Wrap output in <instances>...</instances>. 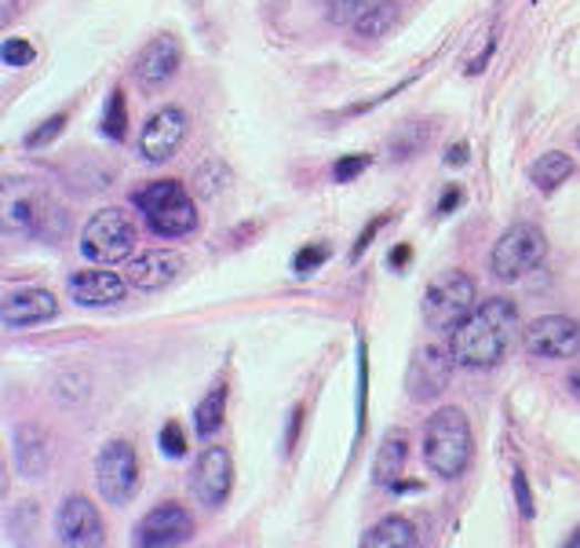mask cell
Here are the masks:
<instances>
[{
    "label": "cell",
    "mask_w": 580,
    "mask_h": 548,
    "mask_svg": "<svg viewBox=\"0 0 580 548\" xmlns=\"http://www.w3.org/2000/svg\"><path fill=\"white\" fill-rule=\"evenodd\" d=\"M519 329V307L503 296L478 304L468 322L449 333V355L464 369H493L508 358Z\"/></svg>",
    "instance_id": "6da1fadb"
},
{
    "label": "cell",
    "mask_w": 580,
    "mask_h": 548,
    "mask_svg": "<svg viewBox=\"0 0 580 548\" xmlns=\"http://www.w3.org/2000/svg\"><path fill=\"white\" fill-rule=\"evenodd\" d=\"M475 454L471 425L457 406H446L424 428V465L442 479H457L468 471Z\"/></svg>",
    "instance_id": "7a4b0ae2"
},
{
    "label": "cell",
    "mask_w": 580,
    "mask_h": 548,
    "mask_svg": "<svg viewBox=\"0 0 580 548\" xmlns=\"http://www.w3.org/2000/svg\"><path fill=\"white\" fill-rule=\"evenodd\" d=\"M132 205L143 213L146 227L154 231L157 239H183V234H191L197 227L194 197L175 180H157L143 186V191H135Z\"/></svg>",
    "instance_id": "3957f363"
},
{
    "label": "cell",
    "mask_w": 580,
    "mask_h": 548,
    "mask_svg": "<svg viewBox=\"0 0 580 548\" xmlns=\"http://www.w3.org/2000/svg\"><path fill=\"white\" fill-rule=\"evenodd\" d=\"M475 307H478V285L464 271L438 274L424 293V322L438 333H452L457 326H464Z\"/></svg>",
    "instance_id": "277c9868"
},
{
    "label": "cell",
    "mask_w": 580,
    "mask_h": 548,
    "mask_svg": "<svg viewBox=\"0 0 580 548\" xmlns=\"http://www.w3.org/2000/svg\"><path fill=\"white\" fill-rule=\"evenodd\" d=\"M135 220L124 213V209H103L92 220L84 223L81 231V253L92 260V264H121L135 253Z\"/></svg>",
    "instance_id": "5b68a950"
},
{
    "label": "cell",
    "mask_w": 580,
    "mask_h": 548,
    "mask_svg": "<svg viewBox=\"0 0 580 548\" xmlns=\"http://www.w3.org/2000/svg\"><path fill=\"white\" fill-rule=\"evenodd\" d=\"M548 256L545 231L533 223H515L497 239L493 253H489V271L497 282H519L529 271H537Z\"/></svg>",
    "instance_id": "8992f818"
},
{
    "label": "cell",
    "mask_w": 580,
    "mask_h": 548,
    "mask_svg": "<svg viewBox=\"0 0 580 548\" xmlns=\"http://www.w3.org/2000/svg\"><path fill=\"white\" fill-rule=\"evenodd\" d=\"M139 483V460L135 450L124 439L106 443L95 457V487L106 505H129Z\"/></svg>",
    "instance_id": "52a82bcc"
},
{
    "label": "cell",
    "mask_w": 580,
    "mask_h": 548,
    "mask_svg": "<svg viewBox=\"0 0 580 548\" xmlns=\"http://www.w3.org/2000/svg\"><path fill=\"white\" fill-rule=\"evenodd\" d=\"M526 352L533 358H577L580 355V322L566 315L533 318L522 333Z\"/></svg>",
    "instance_id": "ba28073f"
},
{
    "label": "cell",
    "mask_w": 580,
    "mask_h": 548,
    "mask_svg": "<svg viewBox=\"0 0 580 548\" xmlns=\"http://www.w3.org/2000/svg\"><path fill=\"white\" fill-rule=\"evenodd\" d=\"M191 538H194V516L175 501H165L157 505L154 513H146L132 534V541L143 548H175V545H186Z\"/></svg>",
    "instance_id": "9c48e42d"
},
{
    "label": "cell",
    "mask_w": 580,
    "mask_h": 548,
    "mask_svg": "<svg viewBox=\"0 0 580 548\" xmlns=\"http://www.w3.org/2000/svg\"><path fill=\"white\" fill-rule=\"evenodd\" d=\"M234 487V460L226 454V446H205L194 465L191 476V490L197 497V505L205 508H220Z\"/></svg>",
    "instance_id": "30bf717a"
},
{
    "label": "cell",
    "mask_w": 580,
    "mask_h": 548,
    "mask_svg": "<svg viewBox=\"0 0 580 548\" xmlns=\"http://www.w3.org/2000/svg\"><path fill=\"white\" fill-rule=\"evenodd\" d=\"M452 355L449 347H416L413 352V363H409V373H406V388H409V398L413 403H431L446 388H449V377H452Z\"/></svg>",
    "instance_id": "8fae6325"
},
{
    "label": "cell",
    "mask_w": 580,
    "mask_h": 548,
    "mask_svg": "<svg viewBox=\"0 0 580 548\" xmlns=\"http://www.w3.org/2000/svg\"><path fill=\"white\" fill-rule=\"evenodd\" d=\"M186 140V114L180 106H165L157 114H150V121L139 132V154H143L150 165H161V161L175 158V151Z\"/></svg>",
    "instance_id": "7c38bea8"
},
{
    "label": "cell",
    "mask_w": 580,
    "mask_h": 548,
    "mask_svg": "<svg viewBox=\"0 0 580 548\" xmlns=\"http://www.w3.org/2000/svg\"><path fill=\"white\" fill-rule=\"evenodd\" d=\"M186 260L175 248H146L129 260V285L139 293H161L165 285L180 278Z\"/></svg>",
    "instance_id": "4fadbf2b"
},
{
    "label": "cell",
    "mask_w": 580,
    "mask_h": 548,
    "mask_svg": "<svg viewBox=\"0 0 580 548\" xmlns=\"http://www.w3.org/2000/svg\"><path fill=\"white\" fill-rule=\"evenodd\" d=\"M55 534L70 548L103 545V519H99L95 505L88 497H67L55 516Z\"/></svg>",
    "instance_id": "5bb4252c"
},
{
    "label": "cell",
    "mask_w": 580,
    "mask_h": 548,
    "mask_svg": "<svg viewBox=\"0 0 580 548\" xmlns=\"http://www.w3.org/2000/svg\"><path fill=\"white\" fill-rule=\"evenodd\" d=\"M180 62H183L180 41H175V37H169V33L154 37V41L143 44V52L135 55V81H139V89H143V92L161 89V84L175 78Z\"/></svg>",
    "instance_id": "9a60e30c"
},
{
    "label": "cell",
    "mask_w": 580,
    "mask_h": 548,
    "mask_svg": "<svg viewBox=\"0 0 580 548\" xmlns=\"http://www.w3.org/2000/svg\"><path fill=\"white\" fill-rule=\"evenodd\" d=\"M67 290L81 307H113L129 293V278H121L118 271H78L70 274Z\"/></svg>",
    "instance_id": "2e32d148"
},
{
    "label": "cell",
    "mask_w": 580,
    "mask_h": 548,
    "mask_svg": "<svg viewBox=\"0 0 580 548\" xmlns=\"http://www.w3.org/2000/svg\"><path fill=\"white\" fill-rule=\"evenodd\" d=\"M59 301L48 290H19L4 296V307H0V318H4L8 329H27V326H41V322L55 318Z\"/></svg>",
    "instance_id": "e0dca14e"
},
{
    "label": "cell",
    "mask_w": 580,
    "mask_h": 548,
    "mask_svg": "<svg viewBox=\"0 0 580 548\" xmlns=\"http://www.w3.org/2000/svg\"><path fill=\"white\" fill-rule=\"evenodd\" d=\"M406 454H409V435L401 428H390L384 435L380 450H376V460H373V483L376 487H398V476L401 468H406Z\"/></svg>",
    "instance_id": "ac0fdd59"
},
{
    "label": "cell",
    "mask_w": 580,
    "mask_h": 548,
    "mask_svg": "<svg viewBox=\"0 0 580 548\" xmlns=\"http://www.w3.org/2000/svg\"><path fill=\"white\" fill-rule=\"evenodd\" d=\"M365 548H416L420 538H416V527L406 516H387L362 538Z\"/></svg>",
    "instance_id": "d6986e66"
},
{
    "label": "cell",
    "mask_w": 580,
    "mask_h": 548,
    "mask_svg": "<svg viewBox=\"0 0 580 548\" xmlns=\"http://www.w3.org/2000/svg\"><path fill=\"white\" fill-rule=\"evenodd\" d=\"M573 176V158L562 151H548L540 154L533 165H529V180H533L537 191H559V186Z\"/></svg>",
    "instance_id": "ffe728a7"
},
{
    "label": "cell",
    "mask_w": 580,
    "mask_h": 548,
    "mask_svg": "<svg viewBox=\"0 0 580 548\" xmlns=\"http://www.w3.org/2000/svg\"><path fill=\"white\" fill-rule=\"evenodd\" d=\"M16 460H19L22 476H30V479H37L48 468V443H44L41 428H33V425L19 428V435H16Z\"/></svg>",
    "instance_id": "44dd1931"
},
{
    "label": "cell",
    "mask_w": 580,
    "mask_h": 548,
    "mask_svg": "<svg viewBox=\"0 0 580 548\" xmlns=\"http://www.w3.org/2000/svg\"><path fill=\"white\" fill-rule=\"evenodd\" d=\"M395 22H398V4H395V0H373V8L355 22V33L365 37V41H376V37H384V33L395 30Z\"/></svg>",
    "instance_id": "7402d4cb"
},
{
    "label": "cell",
    "mask_w": 580,
    "mask_h": 548,
    "mask_svg": "<svg viewBox=\"0 0 580 548\" xmlns=\"http://www.w3.org/2000/svg\"><path fill=\"white\" fill-rule=\"evenodd\" d=\"M223 414H226V388H212L194 409V432L201 439H212L223 428Z\"/></svg>",
    "instance_id": "603a6c76"
},
{
    "label": "cell",
    "mask_w": 580,
    "mask_h": 548,
    "mask_svg": "<svg viewBox=\"0 0 580 548\" xmlns=\"http://www.w3.org/2000/svg\"><path fill=\"white\" fill-rule=\"evenodd\" d=\"M373 8V0H325V19L333 27H355V22Z\"/></svg>",
    "instance_id": "cb8c5ba5"
},
{
    "label": "cell",
    "mask_w": 580,
    "mask_h": 548,
    "mask_svg": "<svg viewBox=\"0 0 580 548\" xmlns=\"http://www.w3.org/2000/svg\"><path fill=\"white\" fill-rule=\"evenodd\" d=\"M124 124H129V110H124V92L118 89L110 95V103H106V114H103V132L110 135V140H124Z\"/></svg>",
    "instance_id": "d4e9b609"
},
{
    "label": "cell",
    "mask_w": 580,
    "mask_h": 548,
    "mask_svg": "<svg viewBox=\"0 0 580 548\" xmlns=\"http://www.w3.org/2000/svg\"><path fill=\"white\" fill-rule=\"evenodd\" d=\"M0 59H4V67L22 70V67H30V62L37 59V52H33L30 41H22V37H8L4 48H0Z\"/></svg>",
    "instance_id": "484cf974"
},
{
    "label": "cell",
    "mask_w": 580,
    "mask_h": 548,
    "mask_svg": "<svg viewBox=\"0 0 580 548\" xmlns=\"http://www.w3.org/2000/svg\"><path fill=\"white\" fill-rule=\"evenodd\" d=\"M325 260H329V245H307V248H299V253H296L293 271L299 274V278H307V274L318 271Z\"/></svg>",
    "instance_id": "4316f807"
},
{
    "label": "cell",
    "mask_w": 580,
    "mask_h": 548,
    "mask_svg": "<svg viewBox=\"0 0 580 548\" xmlns=\"http://www.w3.org/2000/svg\"><path fill=\"white\" fill-rule=\"evenodd\" d=\"M365 169H369V154H347V158H339L333 165V180L336 183H350V180H358Z\"/></svg>",
    "instance_id": "83f0119b"
},
{
    "label": "cell",
    "mask_w": 580,
    "mask_h": 548,
    "mask_svg": "<svg viewBox=\"0 0 580 548\" xmlns=\"http://www.w3.org/2000/svg\"><path fill=\"white\" fill-rule=\"evenodd\" d=\"M157 450L165 454V457H183L186 454V435H183V428L175 425H165L161 428V435H157Z\"/></svg>",
    "instance_id": "f1b7e54d"
},
{
    "label": "cell",
    "mask_w": 580,
    "mask_h": 548,
    "mask_svg": "<svg viewBox=\"0 0 580 548\" xmlns=\"http://www.w3.org/2000/svg\"><path fill=\"white\" fill-rule=\"evenodd\" d=\"M62 124H67V114H55L52 121L44 124V129H37V132H30V135H27V146H30V151H37V146L52 143L55 135L62 132Z\"/></svg>",
    "instance_id": "f546056e"
},
{
    "label": "cell",
    "mask_w": 580,
    "mask_h": 548,
    "mask_svg": "<svg viewBox=\"0 0 580 548\" xmlns=\"http://www.w3.org/2000/svg\"><path fill=\"white\" fill-rule=\"evenodd\" d=\"M515 501H519L522 519H533V494H529L526 471H515Z\"/></svg>",
    "instance_id": "4dcf8cb0"
},
{
    "label": "cell",
    "mask_w": 580,
    "mask_h": 548,
    "mask_svg": "<svg viewBox=\"0 0 580 548\" xmlns=\"http://www.w3.org/2000/svg\"><path fill=\"white\" fill-rule=\"evenodd\" d=\"M424 140H427V129H424V124H413L409 140L406 143H395V158H413L424 146Z\"/></svg>",
    "instance_id": "1f68e13d"
},
{
    "label": "cell",
    "mask_w": 580,
    "mask_h": 548,
    "mask_svg": "<svg viewBox=\"0 0 580 548\" xmlns=\"http://www.w3.org/2000/svg\"><path fill=\"white\" fill-rule=\"evenodd\" d=\"M384 220H387V216H376V223H373V227H365V231H362V239L355 242V253H350V260H358V256L365 253V245H369V242L376 239V231L384 227Z\"/></svg>",
    "instance_id": "d6a6232c"
},
{
    "label": "cell",
    "mask_w": 580,
    "mask_h": 548,
    "mask_svg": "<svg viewBox=\"0 0 580 548\" xmlns=\"http://www.w3.org/2000/svg\"><path fill=\"white\" fill-rule=\"evenodd\" d=\"M464 202V194H460V186H449V191L442 194V202H438V216H449L452 209H457Z\"/></svg>",
    "instance_id": "836d02e7"
},
{
    "label": "cell",
    "mask_w": 580,
    "mask_h": 548,
    "mask_svg": "<svg viewBox=\"0 0 580 548\" xmlns=\"http://www.w3.org/2000/svg\"><path fill=\"white\" fill-rule=\"evenodd\" d=\"M299 425H304V406H296L293 409V420H288V435H285V446L293 450L296 439H299Z\"/></svg>",
    "instance_id": "e575fe53"
},
{
    "label": "cell",
    "mask_w": 580,
    "mask_h": 548,
    "mask_svg": "<svg viewBox=\"0 0 580 548\" xmlns=\"http://www.w3.org/2000/svg\"><path fill=\"white\" fill-rule=\"evenodd\" d=\"M446 165H468V143H452L446 151Z\"/></svg>",
    "instance_id": "d590c367"
},
{
    "label": "cell",
    "mask_w": 580,
    "mask_h": 548,
    "mask_svg": "<svg viewBox=\"0 0 580 548\" xmlns=\"http://www.w3.org/2000/svg\"><path fill=\"white\" fill-rule=\"evenodd\" d=\"M409 256H413V248L409 245H398V248H390V256H387V264L395 267V271H401L409 264Z\"/></svg>",
    "instance_id": "8d00e7d4"
},
{
    "label": "cell",
    "mask_w": 580,
    "mask_h": 548,
    "mask_svg": "<svg viewBox=\"0 0 580 548\" xmlns=\"http://www.w3.org/2000/svg\"><path fill=\"white\" fill-rule=\"evenodd\" d=\"M566 384H570V392L580 398V363L573 366V373H570V380H566Z\"/></svg>",
    "instance_id": "74e56055"
},
{
    "label": "cell",
    "mask_w": 580,
    "mask_h": 548,
    "mask_svg": "<svg viewBox=\"0 0 580 548\" xmlns=\"http://www.w3.org/2000/svg\"><path fill=\"white\" fill-rule=\"evenodd\" d=\"M566 545H570V548H580V530H573V534H570V541H566Z\"/></svg>",
    "instance_id": "f35d334b"
},
{
    "label": "cell",
    "mask_w": 580,
    "mask_h": 548,
    "mask_svg": "<svg viewBox=\"0 0 580 548\" xmlns=\"http://www.w3.org/2000/svg\"><path fill=\"white\" fill-rule=\"evenodd\" d=\"M577 146H580V129H577Z\"/></svg>",
    "instance_id": "ab89813d"
}]
</instances>
